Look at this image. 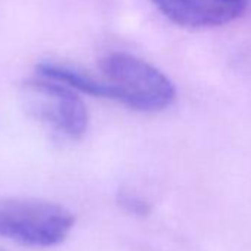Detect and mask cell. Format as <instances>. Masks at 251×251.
Segmentation results:
<instances>
[{
  "label": "cell",
  "instance_id": "3",
  "mask_svg": "<svg viewBox=\"0 0 251 251\" xmlns=\"http://www.w3.org/2000/svg\"><path fill=\"white\" fill-rule=\"evenodd\" d=\"M25 109L70 139H80L89 124V114L78 93L55 80L39 75L21 90Z\"/></svg>",
  "mask_w": 251,
  "mask_h": 251
},
{
  "label": "cell",
  "instance_id": "2",
  "mask_svg": "<svg viewBox=\"0 0 251 251\" xmlns=\"http://www.w3.org/2000/svg\"><path fill=\"white\" fill-rule=\"evenodd\" d=\"M74 222V214L59 204L27 198L0 200V236L27 247L61 244Z\"/></svg>",
  "mask_w": 251,
  "mask_h": 251
},
{
  "label": "cell",
  "instance_id": "1",
  "mask_svg": "<svg viewBox=\"0 0 251 251\" xmlns=\"http://www.w3.org/2000/svg\"><path fill=\"white\" fill-rule=\"evenodd\" d=\"M102 78L114 92V100L129 108L155 112L169 108L176 89L158 68L127 53H109L99 61Z\"/></svg>",
  "mask_w": 251,
  "mask_h": 251
},
{
  "label": "cell",
  "instance_id": "4",
  "mask_svg": "<svg viewBox=\"0 0 251 251\" xmlns=\"http://www.w3.org/2000/svg\"><path fill=\"white\" fill-rule=\"evenodd\" d=\"M170 21L186 28H211L241 18L251 0H151Z\"/></svg>",
  "mask_w": 251,
  "mask_h": 251
},
{
  "label": "cell",
  "instance_id": "5",
  "mask_svg": "<svg viewBox=\"0 0 251 251\" xmlns=\"http://www.w3.org/2000/svg\"><path fill=\"white\" fill-rule=\"evenodd\" d=\"M37 75L62 83L75 92L114 100V92L102 77H95L93 74L71 65L59 62H42L37 65Z\"/></svg>",
  "mask_w": 251,
  "mask_h": 251
},
{
  "label": "cell",
  "instance_id": "6",
  "mask_svg": "<svg viewBox=\"0 0 251 251\" xmlns=\"http://www.w3.org/2000/svg\"><path fill=\"white\" fill-rule=\"evenodd\" d=\"M118 204L127 213L135 214V216H148L152 210L151 204L145 198L132 192H120Z\"/></svg>",
  "mask_w": 251,
  "mask_h": 251
},
{
  "label": "cell",
  "instance_id": "7",
  "mask_svg": "<svg viewBox=\"0 0 251 251\" xmlns=\"http://www.w3.org/2000/svg\"><path fill=\"white\" fill-rule=\"evenodd\" d=\"M0 251H5V250H2V248H0Z\"/></svg>",
  "mask_w": 251,
  "mask_h": 251
}]
</instances>
